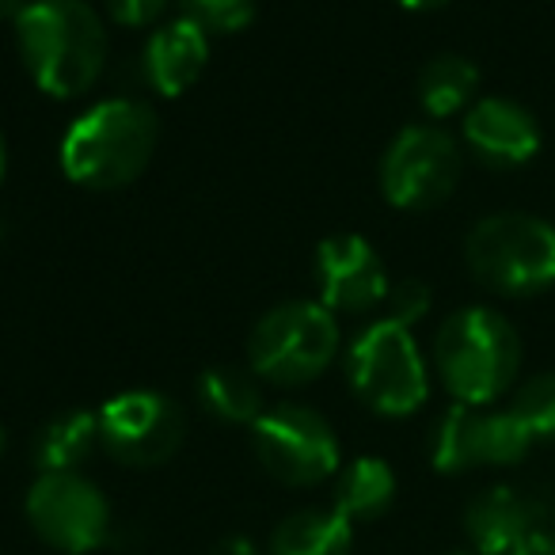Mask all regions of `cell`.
Listing matches in <instances>:
<instances>
[{"mask_svg":"<svg viewBox=\"0 0 555 555\" xmlns=\"http://www.w3.org/2000/svg\"><path fill=\"white\" fill-rule=\"evenodd\" d=\"M16 42L31 80L54 100H77L107 65V24L88 0H31L16 20Z\"/></svg>","mask_w":555,"mask_h":555,"instance_id":"6da1fadb","label":"cell"},{"mask_svg":"<svg viewBox=\"0 0 555 555\" xmlns=\"http://www.w3.org/2000/svg\"><path fill=\"white\" fill-rule=\"evenodd\" d=\"M160 141L156 111L145 100L115 95L100 100L69 122L62 138V171L88 191L130 186L149 168Z\"/></svg>","mask_w":555,"mask_h":555,"instance_id":"7a4b0ae2","label":"cell"},{"mask_svg":"<svg viewBox=\"0 0 555 555\" xmlns=\"http://www.w3.org/2000/svg\"><path fill=\"white\" fill-rule=\"evenodd\" d=\"M434 370L456 403L491 408L521 370V339L502 312L487 305L456 309L434 335Z\"/></svg>","mask_w":555,"mask_h":555,"instance_id":"3957f363","label":"cell"},{"mask_svg":"<svg viewBox=\"0 0 555 555\" xmlns=\"http://www.w3.org/2000/svg\"><path fill=\"white\" fill-rule=\"evenodd\" d=\"M464 262L491 294L537 297L555 286V224L517 209L491 214L472 224Z\"/></svg>","mask_w":555,"mask_h":555,"instance_id":"277c9868","label":"cell"},{"mask_svg":"<svg viewBox=\"0 0 555 555\" xmlns=\"http://www.w3.org/2000/svg\"><path fill=\"white\" fill-rule=\"evenodd\" d=\"M339 354V320L320 301H282L247 335V370L270 385L317 380Z\"/></svg>","mask_w":555,"mask_h":555,"instance_id":"5b68a950","label":"cell"},{"mask_svg":"<svg viewBox=\"0 0 555 555\" xmlns=\"http://www.w3.org/2000/svg\"><path fill=\"white\" fill-rule=\"evenodd\" d=\"M347 380L370 411L388 418L415 415L430 396V370L411 327L380 317L350 339Z\"/></svg>","mask_w":555,"mask_h":555,"instance_id":"8992f818","label":"cell"},{"mask_svg":"<svg viewBox=\"0 0 555 555\" xmlns=\"http://www.w3.org/2000/svg\"><path fill=\"white\" fill-rule=\"evenodd\" d=\"M461 168L464 153L453 133H446L434 122L403 126L380 156V194L408 214L434 209L456 191Z\"/></svg>","mask_w":555,"mask_h":555,"instance_id":"52a82bcc","label":"cell"},{"mask_svg":"<svg viewBox=\"0 0 555 555\" xmlns=\"http://www.w3.org/2000/svg\"><path fill=\"white\" fill-rule=\"evenodd\" d=\"M259 464L286 487H317L339 468V438L320 411L305 403H278L251 426Z\"/></svg>","mask_w":555,"mask_h":555,"instance_id":"ba28073f","label":"cell"},{"mask_svg":"<svg viewBox=\"0 0 555 555\" xmlns=\"http://www.w3.org/2000/svg\"><path fill=\"white\" fill-rule=\"evenodd\" d=\"M27 521L39 540L65 555H88L111 537L107 499L80 472H39L27 491Z\"/></svg>","mask_w":555,"mask_h":555,"instance_id":"9c48e42d","label":"cell"},{"mask_svg":"<svg viewBox=\"0 0 555 555\" xmlns=\"http://www.w3.org/2000/svg\"><path fill=\"white\" fill-rule=\"evenodd\" d=\"M532 449V438L514 411L472 408L453 403L434 426L430 461L438 472H468V468H506L517 464Z\"/></svg>","mask_w":555,"mask_h":555,"instance_id":"30bf717a","label":"cell"},{"mask_svg":"<svg viewBox=\"0 0 555 555\" xmlns=\"http://www.w3.org/2000/svg\"><path fill=\"white\" fill-rule=\"evenodd\" d=\"M100 446L130 468H156L183 446V411L164 392H122L100 408Z\"/></svg>","mask_w":555,"mask_h":555,"instance_id":"8fae6325","label":"cell"},{"mask_svg":"<svg viewBox=\"0 0 555 555\" xmlns=\"http://www.w3.org/2000/svg\"><path fill=\"white\" fill-rule=\"evenodd\" d=\"M388 270L380 251L365 236L343 232L317 247V294L335 317H365L388 301Z\"/></svg>","mask_w":555,"mask_h":555,"instance_id":"7c38bea8","label":"cell"},{"mask_svg":"<svg viewBox=\"0 0 555 555\" xmlns=\"http://www.w3.org/2000/svg\"><path fill=\"white\" fill-rule=\"evenodd\" d=\"M464 145L491 168H517L540 153V122L529 107L506 95H483L464 111Z\"/></svg>","mask_w":555,"mask_h":555,"instance_id":"4fadbf2b","label":"cell"},{"mask_svg":"<svg viewBox=\"0 0 555 555\" xmlns=\"http://www.w3.org/2000/svg\"><path fill=\"white\" fill-rule=\"evenodd\" d=\"M209 62V35L198 24L176 16L168 24H160L145 42L141 54V69L145 80L160 95H183L186 88H194V80L206 73Z\"/></svg>","mask_w":555,"mask_h":555,"instance_id":"5bb4252c","label":"cell"},{"mask_svg":"<svg viewBox=\"0 0 555 555\" xmlns=\"http://www.w3.org/2000/svg\"><path fill=\"white\" fill-rule=\"evenodd\" d=\"M532 525H537L532 502L514 487H487L464 514V529L476 555H509Z\"/></svg>","mask_w":555,"mask_h":555,"instance_id":"9a60e30c","label":"cell"},{"mask_svg":"<svg viewBox=\"0 0 555 555\" xmlns=\"http://www.w3.org/2000/svg\"><path fill=\"white\" fill-rule=\"evenodd\" d=\"M350 547L354 529L335 506L289 514L270 540V555H350Z\"/></svg>","mask_w":555,"mask_h":555,"instance_id":"2e32d148","label":"cell"},{"mask_svg":"<svg viewBox=\"0 0 555 555\" xmlns=\"http://www.w3.org/2000/svg\"><path fill=\"white\" fill-rule=\"evenodd\" d=\"M198 400L224 426H255L267 411L259 377L251 370H236V365H214L202 373Z\"/></svg>","mask_w":555,"mask_h":555,"instance_id":"e0dca14e","label":"cell"},{"mask_svg":"<svg viewBox=\"0 0 555 555\" xmlns=\"http://www.w3.org/2000/svg\"><path fill=\"white\" fill-rule=\"evenodd\" d=\"M100 446V415L92 411H62L35 434V464L39 472H77Z\"/></svg>","mask_w":555,"mask_h":555,"instance_id":"ac0fdd59","label":"cell"},{"mask_svg":"<svg viewBox=\"0 0 555 555\" xmlns=\"http://www.w3.org/2000/svg\"><path fill=\"white\" fill-rule=\"evenodd\" d=\"M396 499V476L380 456H358L335 479V509L354 521H373Z\"/></svg>","mask_w":555,"mask_h":555,"instance_id":"d6986e66","label":"cell"},{"mask_svg":"<svg viewBox=\"0 0 555 555\" xmlns=\"http://www.w3.org/2000/svg\"><path fill=\"white\" fill-rule=\"evenodd\" d=\"M479 69L461 54H438L418 73V103L430 118H453L476 103Z\"/></svg>","mask_w":555,"mask_h":555,"instance_id":"ffe728a7","label":"cell"},{"mask_svg":"<svg viewBox=\"0 0 555 555\" xmlns=\"http://www.w3.org/2000/svg\"><path fill=\"white\" fill-rule=\"evenodd\" d=\"M509 411L529 430L532 441H555V370L537 373L525 385H517Z\"/></svg>","mask_w":555,"mask_h":555,"instance_id":"44dd1931","label":"cell"},{"mask_svg":"<svg viewBox=\"0 0 555 555\" xmlns=\"http://www.w3.org/2000/svg\"><path fill=\"white\" fill-rule=\"evenodd\" d=\"M179 16L198 24L209 39L236 35L255 20V0H179Z\"/></svg>","mask_w":555,"mask_h":555,"instance_id":"7402d4cb","label":"cell"},{"mask_svg":"<svg viewBox=\"0 0 555 555\" xmlns=\"http://www.w3.org/2000/svg\"><path fill=\"white\" fill-rule=\"evenodd\" d=\"M430 312V286H423L418 278H403L388 289V301H385V317L396 320L403 327H415L418 320Z\"/></svg>","mask_w":555,"mask_h":555,"instance_id":"603a6c76","label":"cell"},{"mask_svg":"<svg viewBox=\"0 0 555 555\" xmlns=\"http://www.w3.org/2000/svg\"><path fill=\"white\" fill-rule=\"evenodd\" d=\"M171 0H107V12L122 27H153L168 12Z\"/></svg>","mask_w":555,"mask_h":555,"instance_id":"cb8c5ba5","label":"cell"},{"mask_svg":"<svg viewBox=\"0 0 555 555\" xmlns=\"http://www.w3.org/2000/svg\"><path fill=\"white\" fill-rule=\"evenodd\" d=\"M509 555H555V532L544 529V525H532Z\"/></svg>","mask_w":555,"mask_h":555,"instance_id":"d4e9b609","label":"cell"},{"mask_svg":"<svg viewBox=\"0 0 555 555\" xmlns=\"http://www.w3.org/2000/svg\"><path fill=\"white\" fill-rule=\"evenodd\" d=\"M209 555H259V547H255L247 537H229V540H221Z\"/></svg>","mask_w":555,"mask_h":555,"instance_id":"484cf974","label":"cell"},{"mask_svg":"<svg viewBox=\"0 0 555 555\" xmlns=\"http://www.w3.org/2000/svg\"><path fill=\"white\" fill-rule=\"evenodd\" d=\"M27 4H31V0H0V20H12V24H16Z\"/></svg>","mask_w":555,"mask_h":555,"instance_id":"4316f807","label":"cell"},{"mask_svg":"<svg viewBox=\"0 0 555 555\" xmlns=\"http://www.w3.org/2000/svg\"><path fill=\"white\" fill-rule=\"evenodd\" d=\"M400 4L411 12H434V9H441V4H449V0H400Z\"/></svg>","mask_w":555,"mask_h":555,"instance_id":"83f0119b","label":"cell"},{"mask_svg":"<svg viewBox=\"0 0 555 555\" xmlns=\"http://www.w3.org/2000/svg\"><path fill=\"white\" fill-rule=\"evenodd\" d=\"M0 183H4V138H0Z\"/></svg>","mask_w":555,"mask_h":555,"instance_id":"f1b7e54d","label":"cell"},{"mask_svg":"<svg viewBox=\"0 0 555 555\" xmlns=\"http://www.w3.org/2000/svg\"><path fill=\"white\" fill-rule=\"evenodd\" d=\"M456 555H476V552H456Z\"/></svg>","mask_w":555,"mask_h":555,"instance_id":"f546056e","label":"cell"},{"mask_svg":"<svg viewBox=\"0 0 555 555\" xmlns=\"http://www.w3.org/2000/svg\"><path fill=\"white\" fill-rule=\"evenodd\" d=\"M0 446H4V434H0Z\"/></svg>","mask_w":555,"mask_h":555,"instance_id":"4dcf8cb0","label":"cell"}]
</instances>
